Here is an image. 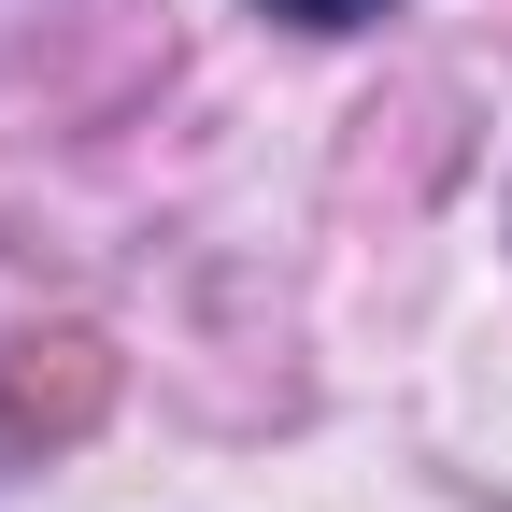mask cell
<instances>
[{
	"label": "cell",
	"mask_w": 512,
	"mask_h": 512,
	"mask_svg": "<svg viewBox=\"0 0 512 512\" xmlns=\"http://www.w3.org/2000/svg\"><path fill=\"white\" fill-rule=\"evenodd\" d=\"M285 29H356V15H384V0H271Z\"/></svg>",
	"instance_id": "obj_1"
}]
</instances>
